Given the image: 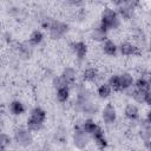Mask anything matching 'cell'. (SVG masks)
<instances>
[{"label": "cell", "instance_id": "cell-31", "mask_svg": "<svg viewBox=\"0 0 151 151\" xmlns=\"http://www.w3.org/2000/svg\"><path fill=\"white\" fill-rule=\"evenodd\" d=\"M146 146H147V150L151 151V140H150L149 143H146Z\"/></svg>", "mask_w": 151, "mask_h": 151}, {"label": "cell", "instance_id": "cell-10", "mask_svg": "<svg viewBox=\"0 0 151 151\" xmlns=\"http://www.w3.org/2000/svg\"><path fill=\"white\" fill-rule=\"evenodd\" d=\"M124 113H125V117L129 118L130 120H136L139 117L138 107L134 104H127L125 110H124Z\"/></svg>", "mask_w": 151, "mask_h": 151}, {"label": "cell", "instance_id": "cell-19", "mask_svg": "<svg viewBox=\"0 0 151 151\" xmlns=\"http://www.w3.org/2000/svg\"><path fill=\"white\" fill-rule=\"evenodd\" d=\"M42 39H44V34H42L40 31L35 29V31H33V32L31 33V35H29V44L33 45V46L39 45V44L42 41Z\"/></svg>", "mask_w": 151, "mask_h": 151}, {"label": "cell", "instance_id": "cell-7", "mask_svg": "<svg viewBox=\"0 0 151 151\" xmlns=\"http://www.w3.org/2000/svg\"><path fill=\"white\" fill-rule=\"evenodd\" d=\"M72 50H73V52L76 53V55H77V58L79 60H83L87 54V46L83 41L73 42L72 44Z\"/></svg>", "mask_w": 151, "mask_h": 151}, {"label": "cell", "instance_id": "cell-13", "mask_svg": "<svg viewBox=\"0 0 151 151\" xmlns=\"http://www.w3.org/2000/svg\"><path fill=\"white\" fill-rule=\"evenodd\" d=\"M103 51H104V53L105 54H107V55H116V53H117V51H118V47H117V45L112 41V40H106L104 44H103Z\"/></svg>", "mask_w": 151, "mask_h": 151}, {"label": "cell", "instance_id": "cell-27", "mask_svg": "<svg viewBox=\"0 0 151 151\" xmlns=\"http://www.w3.org/2000/svg\"><path fill=\"white\" fill-rule=\"evenodd\" d=\"M94 142H96V144L99 149H105L107 146V142L105 139V136H100V137L94 138Z\"/></svg>", "mask_w": 151, "mask_h": 151}, {"label": "cell", "instance_id": "cell-9", "mask_svg": "<svg viewBox=\"0 0 151 151\" xmlns=\"http://www.w3.org/2000/svg\"><path fill=\"white\" fill-rule=\"evenodd\" d=\"M91 37H92V39L96 40V41H103V42H105V41L107 40V32L99 25L98 27H96V28L92 31Z\"/></svg>", "mask_w": 151, "mask_h": 151}, {"label": "cell", "instance_id": "cell-16", "mask_svg": "<svg viewBox=\"0 0 151 151\" xmlns=\"http://www.w3.org/2000/svg\"><path fill=\"white\" fill-rule=\"evenodd\" d=\"M97 77H98V71H97L96 68H93V67L86 68V70L84 71V74H83L84 80H85V81H88V83L94 81V80L97 79Z\"/></svg>", "mask_w": 151, "mask_h": 151}, {"label": "cell", "instance_id": "cell-34", "mask_svg": "<svg viewBox=\"0 0 151 151\" xmlns=\"http://www.w3.org/2000/svg\"><path fill=\"white\" fill-rule=\"evenodd\" d=\"M131 151H137V150H131Z\"/></svg>", "mask_w": 151, "mask_h": 151}, {"label": "cell", "instance_id": "cell-5", "mask_svg": "<svg viewBox=\"0 0 151 151\" xmlns=\"http://www.w3.org/2000/svg\"><path fill=\"white\" fill-rule=\"evenodd\" d=\"M117 118V112H116V109L112 104H106V106L104 107L103 110V119L106 124H112L114 123Z\"/></svg>", "mask_w": 151, "mask_h": 151}, {"label": "cell", "instance_id": "cell-8", "mask_svg": "<svg viewBox=\"0 0 151 151\" xmlns=\"http://www.w3.org/2000/svg\"><path fill=\"white\" fill-rule=\"evenodd\" d=\"M60 77L63 78L64 83L70 87V86H72V85L74 84V81H76V71H74L72 67H66V68L63 71V73H61Z\"/></svg>", "mask_w": 151, "mask_h": 151}, {"label": "cell", "instance_id": "cell-12", "mask_svg": "<svg viewBox=\"0 0 151 151\" xmlns=\"http://www.w3.org/2000/svg\"><path fill=\"white\" fill-rule=\"evenodd\" d=\"M29 118H32V119H34V120L44 124V122L46 119V112L41 107H34L31 111V117Z\"/></svg>", "mask_w": 151, "mask_h": 151}, {"label": "cell", "instance_id": "cell-30", "mask_svg": "<svg viewBox=\"0 0 151 151\" xmlns=\"http://www.w3.org/2000/svg\"><path fill=\"white\" fill-rule=\"evenodd\" d=\"M146 122L149 123V124H151V110L147 112V114H146Z\"/></svg>", "mask_w": 151, "mask_h": 151}, {"label": "cell", "instance_id": "cell-33", "mask_svg": "<svg viewBox=\"0 0 151 151\" xmlns=\"http://www.w3.org/2000/svg\"><path fill=\"white\" fill-rule=\"evenodd\" d=\"M149 48H150V51H151V41H150V45H149Z\"/></svg>", "mask_w": 151, "mask_h": 151}, {"label": "cell", "instance_id": "cell-14", "mask_svg": "<svg viewBox=\"0 0 151 151\" xmlns=\"http://www.w3.org/2000/svg\"><path fill=\"white\" fill-rule=\"evenodd\" d=\"M9 111L14 116H20V114H22L25 112V106L19 100H14V101H12L9 104Z\"/></svg>", "mask_w": 151, "mask_h": 151}, {"label": "cell", "instance_id": "cell-4", "mask_svg": "<svg viewBox=\"0 0 151 151\" xmlns=\"http://www.w3.org/2000/svg\"><path fill=\"white\" fill-rule=\"evenodd\" d=\"M73 143L78 149H84L87 143H88V137L87 133H85L81 130V125H77L74 127V133H73Z\"/></svg>", "mask_w": 151, "mask_h": 151}, {"label": "cell", "instance_id": "cell-28", "mask_svg": "<svg viewBox=\"0 0 151 151\" xmlns=\"http://www.w3.org/2000/svg\"><path fill=\"white\" fill-rule=\"evenodd\" d=\"M53 85H54V87H55L57 90H58V88H61V87H64V86H67V85L64 83V80H63L61 77L54 78V79H53Z\"/></svg>", "mask_w": 151, "mask_h": 151}, {"label": "cell", "instance_id": "cell-22", "mask_svg": "<svg viewBox=\"0 0 151 151\" xmlns=\"http://www.w3.org/2000/svg\"><path fill=\"white\" fill-rule=\"evenodd\" d=\"M111 92H112V88L110 87L109 84H101V85L98 87V94H99L100 98H104V99H105V98L110 97Z\"/></svg>", "mask_w": 151, "mask_h": 151}, {"label": "cell", "instance_id": "cell-32", "mask_svg": "<svg viewBox=\"0 0 151 151\" xmlns=\"http://www.w3.org/2000/svg\"><path fill=\"white\" fill-rule=\"evenodd\" d=\"M149 81H150V84H151V73H150V77H149Z\"/></svg>", "mask_w": 151, "mask_h": 151}, {"label": "cell", "instance_id": "cell-18", "mask_svg": "<svg viewBox=\"0 0 151 151\" xmlns=\"http://www.w3.org/2000/svg\"><path fill=\"white\" fill-rule=\"evenodd\" d=\"M97 124L92 120V119H87V120H85L83 124H81V130L85 132V133H87V134H92L93 133V131L97 129Z\"/></svg>", "mask_w": 151, "mask_h": 151}, {"label": "cell", "instance_id": "cell-3", "mask_svg": "<svg viewBox=\"0 0 151 151\" xmlns=\"http://www.w3.org/2000/svg\"><path fill=\"white\" fill-rule=\"evenodd\" d=\"M14 139L21 146H28L33 142V137L29 130H26V129H18L14 132Z\"/></svg>", "mask_w": 151, "mask_h": 151}, {"label": "cell", "instance_id": "cell-17", "mask_svg": "<svg viewBox=\"0 0 151 151\" xmlns=\"http://www.w3.org/2000/svg\"><path fill=\"white\" fill-rule=\"evenodd\" d=\"M70 97V87L68 86H64L61 88L57 90V99L60 103H65Z\"/></svg>", "mask_w": 151, "mask_h": 151}, {"label": "cell", "instance_id": "cell-11", "mask_svg": "<svg viewBox=\"0 0 151 151\" xmlns=\"http://www.w3.org/2000/svg\"><path fill=\"white\" fill-rule=\"evenodd\" d=\"M119 80H120V91L129 88L133 83L132 76L130 73H127V72H124V73L119 74Z\"/></svg>", "mask_w": 151, "mask_h": 151}, {"label": "cell", "instance_id": "cell-2", "mask_svg": "<svg viewBox=\"0 0 151 151\" xmlns=\"http://www.w3.org/2000/svg\"><path fill=\"white\" fill-rule=\"evenodd\" d=\"M67 29H68L67 24L58 21V20H52V24L48 28V32H50V35L52 39H59L67 32Z\"/></svg>", "mask_w": 151, "mask_h": 151}, {"label": "cell", "instance_id": "cell-29", "mask_svg": "<svg viewBox=\"0 0 151 151\" xmlns=\"http://www.w3.org/2000/svg\"><path fill=\"white\" fill-rule=\"evenodd\" d=\"M144 103H146L149 106H151V90L147 91L145 93V99H144Z\"/></svg>", "mask_w": 151, "mask_h": 151}, {"label": "cell", "instance_id": "cell-25", "mask_svg": "<svg viewBox=\"0 0 151 151\" xmlns=\"http://www.w3.org/2000/svg\"><path fill=\"white\" fill-rule=\"evenodd\" d=\"M11 144V137L6 133H1L0 136V151H6V147Z\"/></svg>", "mask_w": 151, "mask_h": 151}, {"label": "cell", "instance_id": "cell-26", "mask_svg": "<svg viewBox=\"0 0 151 151\" xmlns=\"http://www.w3.org/2000/svg\"><path fill=\"white\" fill-rule=\"evenodd\" d=\"M145 93L146 92H144V91H140V90H133L132 91V93H131V96H132V98L136 100V101H138V103H143L144 101V99H145Z\"/></svg>", "mask_w": 151, "mask_h": 151}, {"label": "cell", "instance_id": "cell-1", "mask_svg": "<svg viewBox=\"0 0 151 151\" xmlns=\"http://www.w3.org/2000/svg\"><path fill=\"white\" fill-rule=\"evenodd\" d=\"M119 18H118V14L114 9L112 8H109L106 7L104 11H103V14H101V20H100V26L107 32L109 29H116L119 27Z\"/></svg>", "mask_w": 151, "mask_h": 151}, {"label": "cell", "instance_id": "cell-20", "mask_svg": "<svg viewBox=\"0 0 151 151\" xmlns=\"http://www.w3.org/2000/svg\"><path fill=\"white\" fill-rule=\"evenodd\" d=\"M19 54L24 58H29L31 54H32V48H31V44H27V42H22V44H19Z\"/></svg>", "mask_w": 151, "mask_h": 151}, {"label": "cell", "instance_id": "cell-23", "mask_svg": "<svg viewBox=\"0 0 151 151\" xmlns=\"http://www.w3.org/2000/svg\"><path fill=\"white\" fill-rule=\"evenodd\" d=\"M107 84L110 85V87H111L113 91H120V80H119V76H118V74L111 76Z\"/></svg>", "mask_w": 151, "mask_h": 151}, {"label": "cell", "instance_id": "cell-15", "mask_svg": "<svg viewBox=\"0 0 151 151\" xmlns=\"http://www.w3.org/2000/svg\"><path fill=\"white\" fill-rule=\"evenodd\" d=\"M139 136H140V138H142L145 143H149V142L151 140V124H149V123L146 122V124H144L143 127L140 129Z\"/></svg>", "mask_w": 151, "mask_h": 151}, {"label": "cell", "instance_id": "cell-6", "mask_svg": "<svg viewBox=\"0 0 151 151\" xmlns=\"http://www.w3.org/2000/svg\"><path fill=\"white\" fill-rule=\"evenodd\" d=\"M119 51L123 55H139L142 52L138 46L132 45L131 42H123L119 46Z\"/></svg>", "mask_w": 151, "mask_h": 151}, {"label": "cell", "instance_id": "cell-21", "mask_svg": "<svg viewBox=\"0 0 151 151\" xmlns=\"http://www.w3.org/2000/svg\"><path fill=\"white\" fill-rule=\"evenodd\" d=\"M150 87H151V84H150V81H149L147 79H145V78H139V79L136 81V88H137V90L147 92V91H150Z\"/></svg>", "mask_w": 151, "mask_h": 151}, {"label": "cell", "instance_id": "cell-24", "mask_svg": "<svg viewBox=\"0 0 151 151\" xmlns=\"http://www.w3.org/2000/svg\"><path fill=\"white\" fill-rule=\"evenodd\" d=\"M41 127H42V123H39L32 118L27 119V129L29 131H39V130H41Z\"/></svg>", "mask_w": 151, "mask_h": 151}]
</instances>
